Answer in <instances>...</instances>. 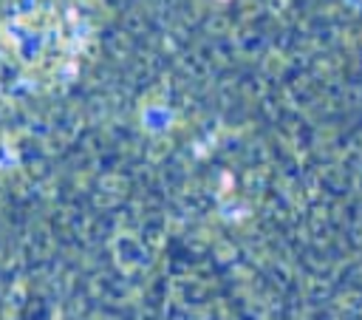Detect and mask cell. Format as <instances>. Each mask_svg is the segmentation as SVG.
<instances>
[{
	"mask_svg": "<svg viewBox=\"0 0 362 320\" xmlns=\"http://www.w3.org/2000/svg\"><path fill=\"white\" fill-rule=\"evenodd\" d=\"M218 3H229V0H218Z\"/></svg>",
	"mask_w": 362,
	"mask_h": 320,
	"instance_id": "1",
	"label": "cell"
}]
</instances>
